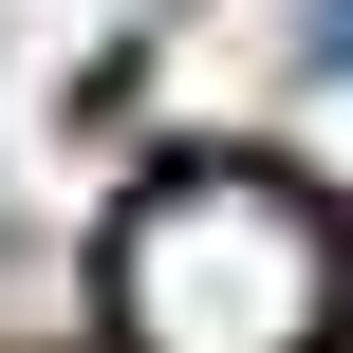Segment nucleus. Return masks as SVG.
Masks as SVG:
<instances>
[{
	"mask_svg": "<svg viewBox=\"0 0 353 353\" xmlns=\"http://www.w3.org/2000/svg\"><path fill=\"white\" fill-rule=\"evenodd\" d=\"M335 205L298 168H168L112 223V353H335Z\"/></svg>",
	"mask_w": 353,
	"mask_h": 353,
	"instance_id": "1",
	"label": "nucleus"
},
{
	"mask_svg": "<svg viewBox=\"0 0 353 353\" xmlns=\"http://www.w3.org/2000/svg\"><path fill=\"white\" fill-rule=\"evenodd\" d=\"M298 56H316V74H353V0H316V37H298Z\"/></svg>",
	"mask_w": 353,
	"mask_h": 353,
	"instance_id": "2",
	"label": "nucleus"
}]
</instances>
